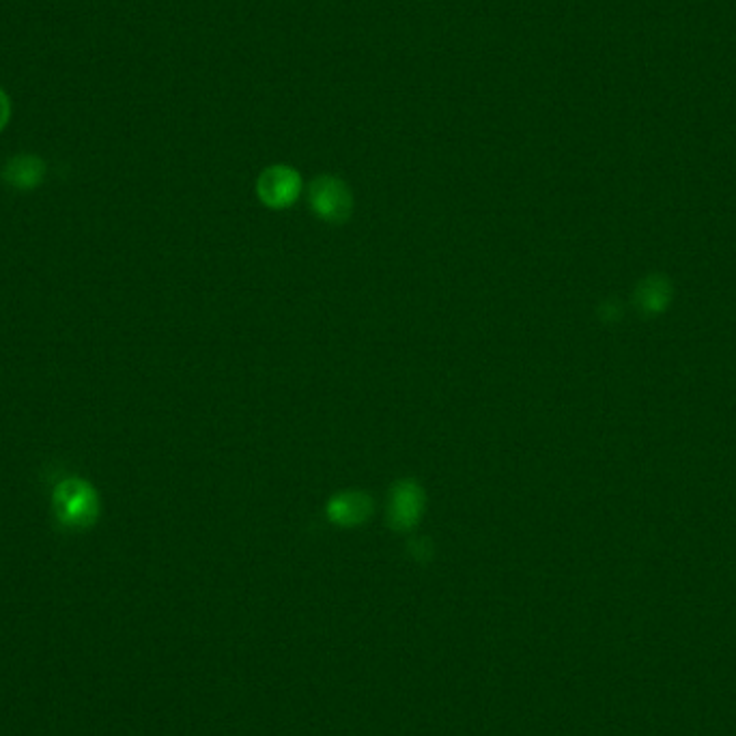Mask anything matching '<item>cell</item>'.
Segmentation results:
<instances>
[{"mask_svg":"<svg viewBox=\"0 0 736 736\" xmlns=\"http://www.w3.org/2000/svg\"><path fill=\"white\" fill-rule=\"evenodd\" d=\"M52 506L56 519L67 530H87L99 517V498L82 478H67L54 489Z\"/></svg>","mask_w":736,"mask_h":736,"instance_id":"1","label":"cell"},{"mask_svg":"<svg viewBox=\"0 0 736 736\" xmlns=\"http://www.w3.org/2000/svg\"><path fill=\"white\" fill-rule=\"evenodd\" d=\"M310 207L315 209V214L328 222H345L351 214V192L345 183L338 177H319L313 181L308 192Z\"/></svg>","mask_w":736,"mask_h":736,"instance_id":"2","label":"cell"},{"mask_svg":"<svg viewBox=\"0 0 736 736\" xmlns=\"http://www.w3.org/2000/svg\"><path fill=\"white\" fill-rule=\"evenodd\" d=\"M300 190H302L300 175H297L291 166H285V164L265 168L257 181L259 198L267 207H274V209L289 207L297 198V194H300Z\"/></svg>","mask_w":736,"mask_h":736,"instance_id":"3","label":"cell"},{"mask_svg":"<svg viewBox=\"0 0 736 736\" xmlns=\"http://www.w3.org/2000/svg\"><path fill=\"white\" fill-rule=\"evenodd\" d=\"M424 508V493L414 480H399L388 495V523L394 530H412Z\"/></svg>","mask_w":736,"mask_h":736,"instance_id":"4","label":"cell"},{"mask_svg":"<svg viewBox=\"0 0 736 736\" xmlns=\"http://www.w3.org/2000/svg\"><path fill=\"white\" fill-rule=\"evenodd\" d=\"M373 513V500L362 491L338 493L328 504V517L336 526H360Z\"/></svg>","mask_w":736,"mask_h":736,"instance_id":"5","label":"cell"},{"mask_svg":"<svg viewBox=\"0 0 736 736\" xmlns=\"http://www.w3.org/2000/svg\"><path fill=\"white\" fill-rule=\"evenodd\" d=\"M44 162L35 155H18L7 162L3 177L9 183V186L18 188V190H31L35 186H39L41 179H44Z\"/></svg>","mask_w":736,"mask_h":736,"instance_id":"6","label":"cell"},{"mask_svg":"<svg viewBox=\"0 0 736 736\" xmlns=\"http://www.w3.org/2000/svg\"><path fill=\"white\" fill-rule=\"evenodd\" d=\"M7 119H9V99L3 93V89H0V130H3V127H5Z\"/></svg>","mask_w":736,"mask_h":736,"instance_id":"7","label":"cell"}]
</instances>
